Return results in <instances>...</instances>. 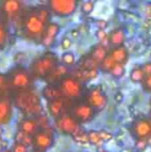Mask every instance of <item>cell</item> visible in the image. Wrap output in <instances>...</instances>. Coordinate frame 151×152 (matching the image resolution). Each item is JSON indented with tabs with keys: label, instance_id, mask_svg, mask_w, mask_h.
Listing matches in <instances>:
<instances>
[{
	"label": "cell",
	"instance_id": "cell-1",
	"mask_svg": "<svg viewBox=\"0 0 151 152\" xmlns=\"http://www.w3.org/2000/svg\"><path fill=\"white\" fill-rule=\"evenodd\" d=\"M15 107L28 116L39 117L42 115V105L38 94L33 89L16 93L13 98Z\"/></svg>",
	"mask_w": 151,
	"mask_h": 152
},
{
	"label": "cell",
	"instance_id": "cell-2",
	"mask_svg": "<svg viewBox=\"0 0 151 152\" xmlns=\"http://www.w3.org/2000/svg\"><path fill=\"white\" fill-rule=\"evenodd\" d=\"M45 28L46 25L39 18L36 9L27 12L22 19L23 33L29 39L41 41Z\"/></svg>",
	"mask_w": 151,
	"mask_h": 152
},
{
	"label": "cell",
	"instance_id": "cell-3",
	"mask_svg": "<svg viewBox=\"0 0 151 152\" xmlns=\"http://www.w3.org/2000/svg\"><path fill=\"white\" fill-rule=\"evenodd\" d=\"M58 64L57 55L53 53H46L33 61L29 71L33 77L46 78Z\"/></svg>",
	"mask_w": 151,
	"mask_h": 152
},
{
	"label": "cell",
	"instance_id": "cell-4",
	"mask_svg": "<svg viewBox=\"0 0 151 152\" xmlns=\"http://www.w3.org/2000/svg\"><path fill=\"white\" fill-rule=\"evenodd\" d=\"M11 90L16 93L32 89L33 76L30 71L21 66L12 69L8 74H6Z\"/></svg>",
	"mask_w": 151,
	"mask_h": 152
},
{
	"label": "cell",
	"instance_id": "cell-5",
	"mask_svg": "<svg viewBox=\"0 0 151 152\" xmlns=\"http://www.w3.org/2000/svg\"><path fill=\"white\" fill-rule=\"evenodd\" d=\"M58 86L64 97L72 100L79 98L83 93L82 82L72 75H68L63 77L58 83Z\"/></svg>",
	"mask_w": 151,
	"mask_h": 152
},
{
	"label": "cell",
	"instance_id": "cell-6",
	"mask_svg": "<svg viewBox=\"0 0 151 152\" xmlns=\"http://www.w3.org/2000/svg\"><path fill=\"white\" fill-rule=\"evenodd\" d=\"M55 124H56L57 129L61 134L71 135L73 138L84 133V131L82 130L80 126V123L70 113L63 115L62 117L56 119Z\"/></svg>",
	"mask_w": 151,
	"mask_h": 152
},
{
	"label": "cell",
	"instance_id": "cell-7",
	"mask_svg": "<svg viewBox=\"0 0 151 152\" xmlns=\"http://www.w3.org/2000/svg\"><path fill=\"white\" fill-rule=\"evenodd\" d=\"M73 106V100L64 96L50 100L47 102V109L49 114L55 119H58L63 115L69 114V112L72 110Z\"/></svg>",
	"mask_w": 151,
	"mask_h": 152
},
{
	"label": "cell",
	"instance_id": "cell-8",
	"mask_svg": "<svg viewBox=\"0 0 151 152\" xmlns=\"http://www.w3.org/2000/svg\"><path fill=\"white\" fill-rule=\"evenodd\" d=\"M48 7L55 15L67 17L76 12L77 2L76 0H50L48 2Z\"/></svg>",
	"mask_w": 151,
	"mask_h": 152
},
{
	"label": "cell",
	"instance_id": "cell-9",
	"mask_svg": "<svg viewBox=\"0 0 151 152\" xmlns=\"http://www.w3.org/2000/svg\"><path fill=\"white\" fill-rule=\"evenodd\" d=\"M86 102L91 105L96 112H100L107 107L109 99L102 88L97 86L88 92L86 95Z\"/></svg>",
	"mask_w": 151,
	"mask_h": 152
},
{
	"label": "cell",
	"instance_id": "cell-10",
	"mask_svg": "<svg viewBox=\"0 0 151 152\" xmlns=\"http://www.w3.org/2000/svg\"><path fill=\"white\" fill-rule=\"evenodd\" d=\"M95 112L96 111L87 102H78L74 104L71 110V115L79 123H88L93 119Z\"/></svg>",
	"mask_w": 151,
	"mask_h": 152
},
{
	"label": "cell",
	"instance_id": "cell-11",
	"mask_svg": "<svg viewBox=\"0 0 151 152\" xmlns=\"http://www.w3.org/2000/svg\"><path fill=\"white\" fill-rule=\"evenodd\" d=\"M53 135L49 131L40 130L35 136H33L34 151L45 152L53 145Z\"/></svg>",
	"mask_w": 151,
	"mask_h": 152
},
{
	"label": "cell",
	"instance_id": "cell-12",
	"mask_svg": "<svg viewBox=\"0 0 151 152\" xmlns=\"http://www.w3.org/2000/svg\"><path fill=\"white\" fill-rule=\"evenodd\" d=\"M133 132L138 140H147L151 136L150 119H139L133 126Z\"/></svg>",
	"mask_w": 151,
	"mask_h": 152
},
{
	"label": "cell",
	"instance_id": "cell-13",
	"mask_svg": "<svg viewBox=\"0 0 151 152\" xmlns=\"http://www.w3.org/2000/svg\"><path fill=\"white\" fill-rule=\"evenodd\" d=\"M2 13L11 20H14L19 17L21 12L22 4L18 0H5L2 2Z\"/></svg>",
	"mask_w": 151,
	"mask_h": 152
},
{
	"label": "cell",
	"instance_id": "cell-14",
	"mask_svg": "<svg viewBox=\"0 0 151 152\" xmlns=\"http://www.w3.org/2000/svg\"><path fill=\"white\" fill-rule=\"evenodd\" d=\"M12 118V104L7 95L1 96L0 101V122L1 125H8Z\"/></svg>",
	"mask_w": 151,
	"mask_h": 152
},
{
	"label": "cell",
	"instance_id": "cell-15",
	"mask_svg": "<svg viewBox=\"0 0 151 152\" xmlns=\"http://www.w3.org/2000/svg\"><path fill=\"white\" fill-rule=\"evenodd\" d=\"M20 131L28 135L35 136L40 131V127L36 119L28 118L20 122Z\"/></svg>",
	"mask_w": 151,
	"mask_h": 152
},
{
	"label": "cell",
	"instance_id": "cell-16",
	"mask_svg": "<svg viewBox=\"0 0 151 152\" xmlns=\"http://www.w3.org/2000/svg\"><path fill=\"white\" fill-rule=\"evenodd\" d=\"M68 66L64 64H58V66L51 72V74L45 78L49 85H55L59 83L63 77L68 76Z\"/></svg>",
	"mask_w": 151,
	"mask_h": 152
},
{
	"label": "cell",
	"instance_id": "cell-17",
	"mask_svg": "<svg viewBox=\"0 0 151 152\" xmlns=\"http://www.w3.org/2000/svg\"><path fill=\"white\" fill-rule=\"evenodd\" d=\"M113 60L116 61V63H121L125 65V63L128 61L129 60V53L128 50L123 45V46H119V47H116L113 48L109 53Z\"/></svg>",
	"mask_w": 151,
	"mask_h": 152
},
{
	"label": "cell",
	"instance_id": "cell-18",
	"mask_svg": "<svg viewBox=\"0 0 151 152\" xmlns=\"http://www.w3.org/2000/svg\"><path fill=\"white\" fill-rule=\"evenodd\" d=\"M108 48L105 47L104 45H102L101 44H98L96 45H94L92 50L91 53L89 54V56L100 66V64L105 60V58L109 55L108 53Z\"/></svg>",
	"mask_w": 151,
	"mask_h": 152
},
{
	"label": "cell",
	"instance_id": "cell-19",
	"mask_svg": "<svg viewBox=\"0 0 151 152\" xmlns=\"http://www.w3.org/2000/svg\"><path fill=\"white\" fill-rule=\"evenodd\" d=\"M125 41V33L123 28H117L114 30H112L109 34V44L116 47L123 46L124 43Z\"/></svg>",
	"mask_w": 151,
	"mask_h": 152
},
{
	"label": "cell",
	"instance_id": "cell-20",
	"mask_svg": "<svg viewBox=\"0 0 151 152\" xmlns=\"http://www.w3.org/2000/svg\"><path fill=\"white\" fill-rule=\"evenodd\" d=\"M42 94L48 101L63 96L59 86H56L55 85H47L46 86H44L42 91Z\"/></svg>",
	"mask_w": 151,
	"mask_h": 152
},
{
	"label": "cell",
	"instance_id": "cell-21",
	"mask_svg": "<svg viewBox=\"0 0 151 152\" xmlns=\"http://www.w3.org/2000/svg\"><path fill=\"white\" fill-rule=\"evenodd\" d=\"M146 77V74L142 67H136L133 69L130 72V79L133 83L143 82Z\"/></svg>",
	"mask_w": 151,
	"mask_h": 152
},
{
	"label": "cell",
	"instance_id": "cell-22",
	"mask_svg": "<svg viewBox=\"0 0 151 152\" xmlns=\"http://www.w3.org/2000/svg\"><path fill=\"white\" fill-rule=\"evenodd\" d=\"M60 30H61L60 25L58 23H56V22H52L51 21L46 26L44 36L48 37L50 38H53V39H55L56 37L58 36V34L60 33Z\"/></svg>",
	"mask_w": 151,
	"mask_h": 152
},
{
	"label": "cell",
	"instance_id": "cell-23",
	"mask_svg": "<svg viewBox=\"0 0 151 152\" xmlns=\"http://www.w3.org/2000/svg\"><path fill=\"white\" fill-rule=\"evenodd\" d=\"M88 134V139H89V143L92 145H94L96 147H101L103 144V141L101 138V135L99 134V131L95 130H91L87 133Z\"/></svg>",
	"mask_w": 151,
	"mask_h": 152
},
{
	"label": "cell",
	"instance_id": "cell-24",
	"mask_svg": "<svg viewBox=\"0 0 151 152\" xmlns=\"http://www.w3.org/2000/svg\"><path fill=\"white\" fill-rule=\"evenodd\" d=\"M36 10V12L39 16V18L42 20V21L47 26L51 21H50V19H51V10L49 9V7H45V6H42V7H39Z\"/></svg>",
	"mask_w": 151,
	"mask_h": 152
},
{
	"label": "cell",
	"instance_id": "cell-25",
	"mask_svg": "<svg viewBox=\"0 0 151 152\" xmlns=\"http://www.w3.org/2000/svg\"><path fill=\"white\" fill-rule=\"evenodd\" d=\"M15 142H21L24 145H26L27 147H28L30 145H33V136L28 135L19 130L15 134Z\"/></svg>",
	"mask_w": 151,
	"mask_h": 152
},
{
	"label": "cell",
	"instance_id": "cell-26",
	"mask_svg": "<svg viewBox=\"0 0 151 152\" xmlns=\"http://www.w3.org/2000/svg\"><path fill=\"white\" fill-rule=\"evenodd\" d=\"M95 35L96 37L99 39V41L101 42L100 44H101L102 45L108 48V45L109 44V34H108L105 29L98 28L95 32Z\"/></svg>",
	"mask_w": 151,
	"mask_h": 152
},
{
	"label": "cell",
	"instance_id": "cell-27",
	"mask_svg": "<svg viewBox=\"0 0 151 152\" xmlns=\"http://www.w3.org/2000/svg\"><path fill=\"white\" fill-rule=\"evenodd\" d=\"M115 64H116V61H115L113 60V58L109 54V55L105 58V60L100 64V68H101V69L103 70V71L110 72L111 69H113V67L115 66Z\"/></svg>",
	"mask_w": 151,
	"mask_h": 152
},
{
	"label": "cell",
	"instance_id": "cell-28",
	"mask_svg": "<svg viewBox=\"0 0 151 152\" xmlns=\"http://www.w3.org/2000/svg\"><path fill=\"white\" fill-rule=\"evenodd\" d=\"M0 90H1V96L6 95L7 93L11 90L7 76L6 74L4 73H2L0 77Z\"/></svg>",
	"mask_w": 151,
	"mask_h": 152
},
{
	"label": "cell",
	"instance_id": "cell-29",
	"mask_svg": "<svg viewBox=\"0 0 151 152\" xmlns=\"http://www.w3.org/2000/svg\"><path fill=\"white\" fill-rule=\"evenodd\" d=\"M111 74L112 77H116V78H120L122 77L125 73V68L124 64L121 63H116L115 66L113 67V69H111V71L109 72Z\"/></svg>",
	"mask_w": 151,
	"mask_h": 152
},
{
	"label": "cell",
	"instance_id": "cell-30",
	"mask_svg": "<svg viewBox=\"0 0 151 152\" xmlns=\"http://www.w3.org/2000/svg\"><path fill=\"white\" fill-rule=\"evenodd\" d=\"M61 61L66 66H72L76 61V56L72 52L67 51L61 54Z\"/></svg>",
	"mask_w": 151,
	"mask_h": 152
},
{
	"label": "cell",
	"instance_id": "cell-31",
	"mask_svg": "<svg viewBox=\"0 0 151 152\" xmlns=\"http://www.w3.org/2000/svg\"><path fill=\"white\" fill-rule=\"evenodd\" d=\"M94 2L93 1H85L81 5V10L84 13H86V14H89L91 13L93 9H94Z\"/></svg>",
	"mask_w": 151,
	"mask_h": 152
},
{
	"label": "cell",
	"instance_id": "cell-32",
	"mask_svg": "<svg viewBox=\"0 0 151 152\" xmlns=\"http://www.w3.org/2000/svg\"><path fill=\"white\" fill-rule=\"evenodd\" d=\"M7 38H8V32L6 30V28L4 25V22L2 21L0 25V45L2 47L6 43Z\"/></svg>",
	"mask_w": 151,
	"mask_h": 152
},
{
	"label": "cell",
	"instance_id": "cell-33",
	"mask_svg": "<svg viewBox=\"0 0 151 152\" xmlns=\"http://www.w3.org/2000/svg\"><path fill=\"white\" fill-rule=\"evenodd\" d=\"M36 121L39 125V127L42 128V130L44 131H48V126H49V122H48V119L45 116H39L37 117L36 118Z\"/></svg>",
	"mask_w": 151,
	"mask_h": 152
},
{
	"label": "cell",
	"instance_id": "cell-34",
	"mask_svg": "<svg viewBox=\"0 0 151 152\" xmlns=\"http://www.w3.org/2000/svg\"><path fill=\"white\" fill-rule=\"evenodd\" d=\"M12 152H28V147L24 145L21 142H15L12 148Z\"/></svg>",
	"mask_w": 151,
	"mask_h": 152
},
{
	"label": "cell",
	"instance_id": "cell-35",
	"mask_svg": "<svg viewBox=\"0 0 151 152\" xmlns=\"http://www.w3.org/2000/svg\"><path fill=\"white\" fill-rule=\"evenodd\" d=\"M74 140L77 142H79V143H83V144H85V143H89V139H88V134L87 133H82L77 136L74 137Z\"/></svg>",
	"mask_w": 151,
	"mask_h": 152
},
{
	"label": "cell",
	"instance_id": "cell-36",
	"mask_svg": "<svg viewBox=\"0 0 151 152\" xmlns=\"http://www.w3.org/2000/svg\"><path fill=\"white\" fill-rule=\"evenodd\" d=\"M72 45V40L69 37H65L61 40V47L64 50H68L71 47Z\"/></svg>",
	"mask_w": 151,
	"mask_h": 152
},
{
	"label": "cell",
	"instance_id": "cell-37",
	"mask_svg": "<svg viewBox=\"0 0 151 152\" xmlns=\"http://www.w3.org/2000/svg\"><path fill=\"white\" fill-rule=\"evenodd\" d=\"M99 134H100L101 138L102 139L103 142H109V141H110V140L113 138V135H112L110 133H109V132H107V131H105V130H101V131H99Z\"/></svg>",
	"mask_w": 151,
	"mask_h": 152
},
{
	"label": "cell",
	"instance_id": "cell-38",
	"mask_svg": "<svg viewBox=\"0 0 151 152\" xmlns=\"http://www.w3.org/2000/svg\"><path fill=\"white\" fill-rule=\"evenodd\" d=\"M149 146L147 140H137L136 142V148L140 151H144Z\"/></svg>",
	"mask_w": 151,
	"mask_h": 152
},
{
	"label": "cell",
	"instance_id": "cell-39",
	"mask_svg": "<svg viewBox=\"0 0 151 152\" xmlns=\"http://www.w3.org/2000/svg\"><path fill=\"white\" fill-rule=\"evenodd\" d=\"M143 83V86L146 90L151 91V76H146Z\"/></svg>",
	"mask_w": 151,
	"mask_h": 152
},
{
	"label": "cell",
	"instance_id": "cell-40",
	"mask_svg": "<svg viewBox=\"0 0 151 152\" xmlns=\"http://www.w3.org/2000/svg\"><path fill=\"white\" fill-rule=\"evenodd\" d=\"M146 74V76H151V62H147L142 67Z\"/></svg>",
	"mask_w": 151,
	"mask_h": 152
},
{
	"label": "cell",
	"instance_id": "cell-41",
	"mask_svg": "<svg viewBox=\"0 0 151 152\" xmlns=\"http://www.w3.org/2000/svg\"><path fill=\"white\" fill-rule=\"evenodd\" d=\"M96 24L99 27V28H101V29H104L107 27V25H108L107 21L104 20H98L97 22H96Z\"/></svg>",
	"mask_w": 151,
	"mask_h": 152
},
{
	"label": "cell",
	"instance_id": "cell-42",
	"mask_svg": "<svg viewBox=\"0 0 151 152\" xmlns=\"http://www.w3.org/2000/svg\"><path fill=\"white\" fill-rule=\"evenodd\" d=\"M123 98H124V96H123V94H122L121 93H117V94L115 95V100H116L117 102H122V101H123Z\"/></svg>",
	"mask_w": 151,
	"mask_h": 152
},
{
	"label": "cell",
	"instance_id": "cell-43",
	"mask_svg": "<svg viewBox=\"0 0 151 152\" xmlns=\"http://www.w3.org/2000/svg\"><path fill=\"white\" fill-rule=\"evenodd\" d=\"M147 15H148L149 17H151V4L150 5H149L148 8H147Z\"/></svg>",
	"mask_w": 151,
	"mask_h": 152
},
{
	"label": "cell",
	"instance_id": "cell-44",
	"mask_svg": "<svg viewBox=\"0 0 151 152\" xmlns=\"http://www.w3.org/2000/svg\"><path fill=\"white\" fill-rule=\"evenodd\" d=\"M1 152H12V150H8V149H4V150H2Z\"/></svg>",
	"mask_w": 151,
	"mask_h": 152
},
{
	"label": "cell",
	"instance_id": "cell-45",
	"mask_svg": "<svg viewBox=\"0 0 151 152\" xmlns=\"http://www.w3.org/2000/svg\"><path fill=\"white\" fill-rule=\"evenodd\" d=\"M147 142H148L149 146H151V136L149 138V139H147Z\"/></svg>",
	"mask_w": 151,
	"mask_h": 152
},
{
	"label": "cell",
	"instance_id": "cell-46",
	"mask_svg": "<svg viewBox=\"0 0 151 152\" xmlns=\"http://www.w3.org/2000/svg\"><path fill=\"white\" fill-rule=\"evenodd\" d=\"M32 152H44V151H33Z\"/></svg>",
	"mask_w": 151,
	"mask_h": 152
},
{
	"label": "cell",
	"instance_id": "cell-47",
	"mask_svg": "<svg viewBox=\"0 0 151 152\" xmlns=\"http://www.w3.org/2000/svg\"><path fill=\"white\" fill-rule=\"evenodd\" d=\"M101 152H110V151H101Z\"/></svg>",
	"mask_w": 151,
	"mask_h": 152
},
{
	"label": "cell",
	"instance_id": "cell-48",
	"mask_svg": "<svg viewBox=\"0 0 151 152\" xmlns=\"http://www.w3.org/2000/svg\"><path fill=\"white\" fill-rule=\"evenodd\" d=\"M150 120H151V110H150Z\"/></svg>",
	"mask_w": 151,
	"mask_h": 152
},
{
	"label": "cell",
	"instance_id": "cell-49",
	"mask_svg": "<svg viewBox=\"0 0 151 152\" xmlns=\"http://www.w3.org/2000/svg\"><path fill=\"white\" fill-rule=\"evenodd\" d=\"M150 57H151V53H150Z\"/></svg>",
	"mask_w": 151,
	"mask_h": 152
}]
</instances>
